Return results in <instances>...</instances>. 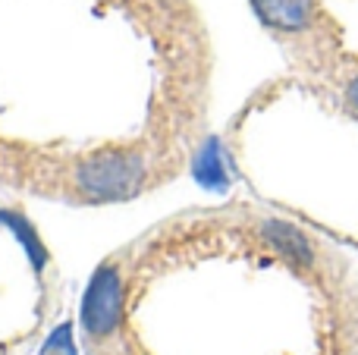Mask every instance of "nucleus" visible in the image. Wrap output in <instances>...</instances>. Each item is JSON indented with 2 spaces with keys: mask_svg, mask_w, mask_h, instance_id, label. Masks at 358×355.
<instances>
[{
  "mask_svg": "<svg viewBox=\"0 0 358 355\" xmlns=\"http://www.w3.org/2000/svg\"><path fill=\"white\" fill-rule=\"evenodd\" d=\"M336 92H340L343 110L358 119V63H352V66H346L340 73V85H336Z\"/></svg>",
  "mask_w": 358,
  "mask_h": 355,
  "instance_id": "obj_5",
  "label": "nucleus"
},
{
  "mask_svg": "<svg viewBox=\"0 0 358 355\" xmlns=\"http://www.w3.org/2000/svg\"><path fill=\"white\" fill-rule=\"evenodd\" d=\"M258 22L283 44L324 41L330 19L321 0H248Z\"/></svg>",
  "mask_w": 358,
  "mask_h": 355,
  "instance_id": "obj_3",
  "label": "nucleus"
},
{
  "mask_svg": "<svg viewBox=\"0 0 358 355\" xmlns=\"http://www.w3.org/2000/svg\"><path fill=\"white\" fill-rule=\"evenodd\" d=\"M155 176V151L148 145H101L73 157L66 189L79 201H126L145 192Z\"/></svg>",
  "mask_w": 358,
  "mask_h": 355,
  "instance_id": "obj_1",
  "label": "nucleus"
},
{
  "mask_svg": "<svg viewBox=\"0 0 358 355\" xmlns=\"http://www.w3.org/2000/svg\"><path fill=\"white\" fill-rule=\"evenodd\" d=\"M123 312H126V270L120 258H107L104 264H98V270L92 274L82 296V312L79 324L85 333V343L104 346L123 327Z\"/></svg>",
  "mask_w": 358,
  "mask_h": 355,
  "instance_id": "obj_2",
  "label": "nucleus"
},
{
  "mask_svg": "<svg viewBox=\"0 0 358 355\" xmlns=\"http://www.w3.org/2000/svg\"><path fill=\"white\" fill-rule=\"evenodd\" d=\"M255 233H258L261 242H264L273 255L283 258L286 264L305 270V274H315L317 270L321 249H317L315 239H311L305 230H299L296 224L280 220V217H261L258 224H255Z\"/></svg>",
  "mask_w": 358,
  "mask_h": 355,
  "instance_id": "obj_4",
  "label": "nucleus"
}]
</instances>
